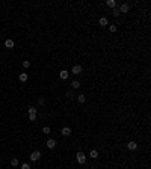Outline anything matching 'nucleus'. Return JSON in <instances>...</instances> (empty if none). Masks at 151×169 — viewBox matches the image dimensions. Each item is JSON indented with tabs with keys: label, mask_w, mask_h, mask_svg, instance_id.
<instances>
[{
	"label": "nucleus",
	"mask_w": 151,
	"mask_h": 169,
	"mask_svg": "<svg viewBox=\"0 0 151 169\" xmlns=\"http://www.w3.org/2000/svg\"><path fill=\"white\" fill-rule=\"evenodd\" d=\"M76 157H77V162H79L80 165H83V163L86 162V156L83 154V153H77V156H76Z\"/></svg>",
	"instance_id": "obj_1"
},
{
	"label": "nucleus",
	"mask_w": 151,
	"mask_h": 169,
	"mask_svg": "<svg viewBox=\"0 0 151 169\" xmlns=\"http://www.w3.org/2000/svg\"><path fill=\"white\" fill-rule=\"evenodd\" d=\"M35 118H36V109L35 107H30L29 109V119L30 121H35Z\"/></svg>",
	"instance_id": "obj_2"
},
{
	"label": "nucleus",
	"mask_w": 151,
	"mask_h": 169,
	"mask_svg": "<svg viewBox=\"0 0 151 169\" xmlns=\"http://www.w3.org/2000/svg\"><path fill=\"white\" fill-rule=\"evenodd\" d=\"M39 157H41V153H39V151H33V153L30 154V160H32V162H36V160H39Z\"/></svg>",
	"instance_id": "obj_3"
},
{
	"label": "nucleus",
	"mask_w": 151,
	"mask_h": 169,
	"mask_svg": "<svg viewBox=\"0 0 151 169\" xmlns=\"http://www.w3.org/2000/svg\"><path fill=\"white\" fill-rule=\"evenodd\" d=\"M46 145H47V148H50V150H53L54 146H56V140L54 139H48L47 142H46Z\"/></svg>",
	"instance_id": "obj_4"
},
{
	"label": "nucleus",
	"mask_w": 151,
	"mask_h": 169,
	"mask_svg": "<svg viewBox=\"0 0 151 169\" xmlns=\"http://www.w3.org/2000/svg\"><path fill=\"white\" fill-rule=\"evenodd\" d=\"M128 9H130L128 3H122V5H121V8H119V12H128Z\"/></svg>",
	"instance_id": "obj_5"
},
{
	"label": "nucleus",
	"mask_w": 151,
	"mask_h": 169,
	"mask_svg": "<svg viewBox=\"0 0 151 169\" xmlns=\"http://www.w3.org/2000/svg\"><path fill=\"white\" fill-rule=\"evenodd\" d=\"M60 78H62V80H65V78H68V76H70V72L68 71H66V70H62V71H60Z\"/></svg>",
	"instance_id": "obj_6"
},
{
	"label": "nucleus",
	"mask_w": 151,
	"mask_h": 169,
	"mask_svg": "<svg viewBox=\"0 0 151 169\" xmlns=\"http://www.w3.org/2000/svg\"><path fill=\"white\" fill-rule=\"evenodd\" d=\"M5 47H6V48H12L14 47V41H12V39H6V41H5Z\"/></svg>",
	"instance_id": "obj_7"
},
{
	"label": "nucleus",
	"mask_w": 151,
	"mask_h": 169,
	"mask_svg": "<svg viewBox=\"0 0 151 169\" xmlns=\"http://www.w3.org/2000/svg\"><path fill=\"white\" fill-rule=\"evenodd\" d=\"M62 134H64V136H70V134H71V128L64 127V128H62Z\"/></svg>",
	"instance_id": "obj_8"
},
{
	"label": "nucleus",
	"mask_w": 151,
	"mask_h": 169,
	"mask_svg": "<svg viewBox=\"0 0 151 169\" xmlns=\"http://www.w3.org/2000/svg\"><path fill=\"white\" fill-rule=\"evenodd\" d=\"M109 23H107V18H106V17H101V18H100V26H107Z\"/></svg>",
	"instance_id": "obj_9"
},
{
	"label": "nucleus",
	"mask_w": 151,
	"mask_h": 169,
	"mask_svg": "<svg viewBox=\"0 0 151 169\" xmlns=\"http://www.w3.org/2000/svg\"><path fill=\"white\" fill-rule=\"evenodd\" d=\"M72 72H74V74H80V72H82V66L80 65H76L74 68H72Z\"/></svg>",
	"instance_id": "obj_10"
},
{
	"label": "nucleus",
	"mask_w": 151,
	"mask_h": 169,
	"mask_svg": "<svg viewBox=\"0 0 151 169\" xmlns=\"http://www.w3.org/2000/svg\"><path fill=\"white\" fill-rule=\"evenodd\" d=\"M127 146H128V150H131V151H133V150H136V148H138V143H136V142H128V145H127Z\"/></svg>",
	"instance_id": "obj_11"
},
{
	"label": "nucleus",
	"mask_w": 151,
	"mask_h": 169,
	"mask_svg": "<svg viewBox=\"0 0 151 169\" xmlns=\"http://www.w3.org/2000/svg\"><path fill=\"white\" fill-rule=\"evenodd\" d=\"M18 78H20V82H26L27 80V74L26 72H21V74L18 76Z\"/></svg>",
	"instance_id": "obj_12"
},
{
	"label": "nucleus",
	"mask_w": 151,
	"mask_h": 169,
	"mask_svg": "<svg viewBox=\"0 0 151 169\" xmlns=\"http://www.w3.org/2000/svg\"><path fill=\"white\" fill-rule=\"evenodd\" d=\"M107 6L115 8V6H116V2H115V0H107Z\"/></svg>",
	"instance_id": "obj_13"
},
{
	"label": "nucleus",
	"mask_w": 151,
	"mask_h": 169,
	"mask_svg": "<svg viewBox=\"0 0 151 169\" xmlns=\"http://www.w3.org/2000/svg\"><path fill=\"white\" fill-rule=\"evenodd\" d=\"M77 100H79V103H85V100H86V97L83 94H80L79 97H77Z\"/></svg>",
	"instance_id": "obj_14"
},
{
	"label": "nucleus",
	"mask_w": 151,
	"mask_h": 169,
	"mask_svg": "<svg viewBox=\"0 0 151 169\" xmlns=\"http://www.w3.org/2000/svg\"><path fill=\"white\" fill-rule=\"evenodd\" d=\"M11 166H18V159H15V157H14V159L12 160H11Z\"/></svg>",
	"instance_id": "obj_15"
},
{
	"label": "nucleus",
	"mask_w": 151,
	"mask_h": 169,
	"mask_svg": "<svg viewBox=\"0 0 151 169\" xmlns=\"http://www.w3.org/2000/svg\"><path fill=\"white\" fill-rule=\"evenodd\" d=\"M89 156H91L92 159H97V157H98V153H97L95 150H92V151H91V154H89Z\"/></svg>",
	"instance_id": "obj_16"
},
{
	"label": "nucleus",
	"mask_w": 151,
	"mask_h": 169,
	"mask_svg": "<svg viewBox=\"0 0 151 169\" xmlns=\"http://www.w3.org/2000/svg\"><path fill=\"white\" fill-rule=\"evenodd\" d=\"M118 14H119V9L113 8V11H112V15H113V17H118Z\"/></svg>",
	"instance_id": "obj_17"
},
{
	"label": "nucleus",
	"mask_w": 151,
	"mask_h": 169,
	"mask_svg": "<svg viewBox=\"0 0 151 169\" xmlns=\"http://www.w3.org/2000/svg\"><path fill=\"white\" fill-rule=\"evenodd\" d=\"M80 86V82L79 80H74V82H72V88H79Z\"/></svg>",
	"instance_id": "obj_18"
},
{
	"label": "nucleus",
	"mask_w": 151,
	"mask_h": 169,
	"mask_svg": "<svg viewBox=\"0 0 151 169\" xmlns=\"http://www.w3.org/2000/svg\"><path fill=\"white\" fill-rule=\"evenodd\" d=\"M23 66H24V68H29V66H30V62H29V60H24V62H23Z\"/></svg>",
	"instance_id": "obj_19"
},
{
	"label": "nucleus",
	"mask_w": 151,
	"mask_h": 169,
	"mask_svg": "<svg viewBox=\"0 0 151 169\" xmlns=\"http://www.w3.org/2000/svg\"><path fill=\"white\" fill-rule=\"evenodd\" d=\"M42 133L48 134V133H50V127H44V128H42Z\"/></svg>",
	"instance_id": "obj_20"
},
{
	"label": "nucleus",
	"mask_w": 151,
	"mask_h": 169,
	"mask_svg": "<svg viewBox=\"0 0 151 169\" xmlns=\"http://www.w3.org/2000/svg\"><path fill=\"white\" fill-rule=\"evenodd\" d=\"M109 30H110V32H116V26H115V24H112V26L109 27Z\"/></svg>",
	"instance_id": "obj_21"
},
{
	"label": "nucleus",
	"mask_w": 151,
	"mask_h": 169,
	"mask_svg": "<svg viewBox=\"0 0 151 169\" xmlns=\"http://www.w3.org/2000/svg\"><path fill=\"white\" fill-rule=\"evenodd\" d=\"M21 169H30V166L27 165V163H23V165H21Z\"/></svg>",
	"instance_id": "obj_22"
},
{
	"label": "nucleus",
	"mask_w": 151,
	"mask_h": 169,
	"mask_svg": "<svg viewBox=\"0 0 151 169\" xmlns=\"http://www.w3.org/2000/svg\"><path fill=\"white\" fill-rule=\"evenodd\" d=\"M38 103H39V104H41V106H42V104H44V103H46V100H44V98H39V101H38Z\"/></svg>",
	"instance_id": "obj_23"
}]
</instances>
